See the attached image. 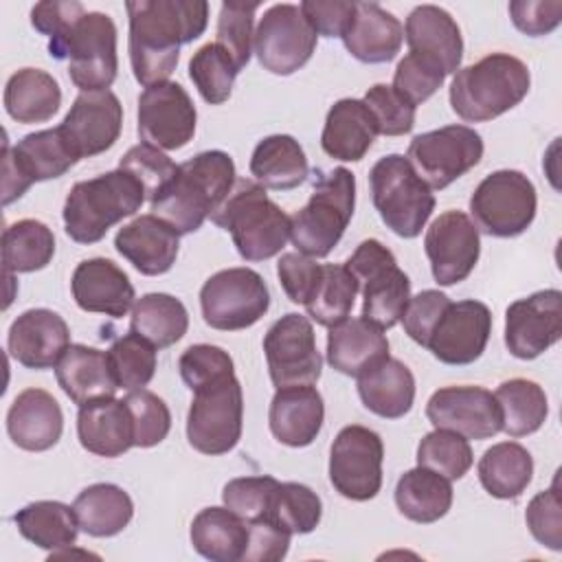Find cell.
<instances>
[{
  "instance_id": "obj_1",
  "label": "cell",
  "mask_w": 562,
  "mask_h": 562,
  "mask_svg": "<svg viewBox=\"0 0 562 562\" xmlns=\"http://www.w3.org/2000/svg\"><path fill=\"white\" fill-rule=\"evenodd\" d=\"M125 11L132 72L145 88L169 81L180 46L198 40L209 20L204 0H132L125 2Z\"/></svg>"
},
{
  "instance_id": "obj_2",
  "label": "cell",
  "mask_w": 562,
  "mask_h": 562,
  "mask_svg": "<svg viewBox=\"0 0 562 562\" xmlns=\"http://www.w3.org/2000/svg\"><path fill=\"white\" fill-rule=\"evenodd\" d=\"M235 162L222 149L200 151L178 165L169 184L151 200V213L178 235L195 233L235 187Z\"/></svg>"
},
{
  "instance_id": "obj_3",
  "label": "cell",
  "mask_w": 562,
  "mask_h": 562,
  "mask_svg": "<svg viewBox=\"0 0 562 562\" xmlns=\"http://www.w3.org/2000/svg\"><path fill=\"white\" fill-rule=\"evenodd\" d=\"M529 86L531 75L522 59L509 53H490L454 72L450 105L463 121L483 123L516 108Z\"/></svg>"
},
{
  "instance_id": "obj_4",
  "label": "cell",
  "mask_w": 562,
  "mask_h": 562,
  "mask_svg": "<svg viewBox=\"0 0 562 562\" xmlns=\"http://www.w3.org/2000/svg\"><path fill=\"white\" fill-rule=\"evenodd\" d=\"M211 222L231 233L237 252L246 261L279 255L292 231L290 215L252 180H237L228 198L211 213Z\"/></svg>"
},
{
  "instance_id": "obj_5",
  "label": "cell",
  "mask_w": 562,
  "mask_h": 562,
  "mask_svg": "<svg viewBox=\"0 0 562 562\" xmlns=\"http://www.w3.org/2000/svg\"><path fill=\"white\" fill-rule=\"evenodd\" d=\"M143 184L125 169L105 171L72 184L64 202L66 235L77 244H94L123 217L134 215L145 202Z\"/></svg>"
},
{
  "instance_id": "obj_6",
  "label": "cell",
  "mask_w": 562,
  "mask_h": 562,
  "mask_svg": "<svg viewBox=\"0 0 562 562\" xmlns=\"http://www.w3.org/2000/svg\"><path fill=\"white\" fill-rule=\"evenodd\" d=\"M356 204V178L347 167L323 173L303 209L290 222V239L307 257H327L340 241Z\"/></svg>"
},
{
  "instance_id": "obj_7",
  "label": "cell",
  "mask_w": 562,
  "mask_h": 562,
  "mask_svg": "<svg viewBox=\"0 0 562 562\" xmlns=\"http://www.w3.org/2000/svg\"><path fill=\"white\" fill-rule=\"evenodd\" d=\"M48 53L68 61L70 81L81 92L108 90L116 79V26L108 13L86 11L64 35L48 40Z\"/></svg>"
},
{
  "instance_id": "obj_8",
  "label": "cell",
  "mask_w": 562,
  "mask_h": 562,
  "mask_svg": "<svg viewBox=\"0 0 562 562\" xmlns=\"http://www.w3.org/2000/svg\"><path fill=\"white\" fill-rule=\"evenodd\" d=\"M369 184L373 206L386 228L404 239L417 237L435 211V195L406 156H382L369 171Z\"/></svg>"
},
{
  "instance_id": "obj_9",
  "label": "cell",
  "mask_w": 562,
  "mask_h": 562,
  "mask_svg": "<svg viewBox=\"0 0 562 562\" xmlns=\"http://www.w3.org/2000/svg\"><path fill=\"white\" fill-rule=\"evenodd\" d=\"M362 292V318L391 329L404 316L411 299V279L397 266L395 255L378 239H364L345 261Z\"/></svg>"
},
{
  "instance_id": "obj_10",
  "label": "cell",
  "mask_w": 562,
  "mask_h": 562,
  "mask_svg": "<svg viewBox=\"0 0 562 562\" xmlns=\"http://www.w3.org/2000/svg\"><path fill=\"white\" fill-rule=\"evenodd\" d=\"M244 395L235 373L193 391L187 415V439L202 454H224L241 439Z\"/></svg>"
},
{
  "instance_id": "obj_11",
  "label": "cell",
  "mask_w": 562,
  "mask_h": 562,
  "mask_svg": "<svg viewBox=\"0 0 562 562\" xmlns=\"http://www.w3.org/2000/svg\"><path fill=\"white\" fill-rule=\"evenodd\" d=\"M538 195L533 182L516 169H498L485 176L470 198L476 228L492 237H516L536 217Z\"/></svg>"
},
{
  "instance_id": "obj_12",
  "label": "cell",
  "mask_w": 562,
  "mask_h": 562,
  "mask_svg": "<svg viewBox=\"0 0 562 562\" xmlns=\"http://www.w3.org/2000/svg\"><path fill=\"white\" fill-rule=\"evenodd\" d=\"M200 307L209 327L237 331L255 325L268 312L270 292L252 268H226L204 281Z\"/></svg>"
},
{
  "instance_id": "obj_13",
  "label": "cell",
  "mask_w": 562,
  "mask_h": 562,
  "mask_svg": "<svg viewBox=\"0 0 562 562\" xmlns=\"http://www.w3.org/2000/svg\"><path fill=\"white\" fill-rule=\"evenodd\" d=\"M483 158V138L468 125H446L417 134L406 160L430 189H446Z\"/></svg>"
},
{
  "instance_id": "obj_14",
  "label": "cell",
  "mask_w": 562,
  "mask_h": 562,
  "mask_svg": "<svg viewBox=\"0 0 562 562\" xmlns=\"http://www.w3.org/2000/svg\"><path fill=\"white\" fill-rule=\"evenodd\" d=\"M77 154L66 143L59 127L26 134L15 147L4 143L2 154V204L22 198L33 182L64 176L77 165Z\"/></svg>"
},
{
  "instance_id": "obj_15",
  "label": "cell",
  "mask_w": 562,
  "mask_h": 562,
  "mask_svg": "<svg viewBox=\"0 0 562 562\" xmlns=\"http://www.w3.org/2000/svg\"><path fill=\"white\" fill-rule=\"evenodd\" d=\"M384 443L367 426H345L329 450V481L349 501H369L382 487Z\"/></svg>"
},
{
  "instance_id": "obj_16",
  "label": "cell",
  "mask_w": 562,
  "mask_h": 562,
  "mask_svg": "<svg viewBox=\"0 0 562 562\" xmlns=\"http://www.w3.org/2000/svg\"><path fill=\"white\" fill-rule=\"evenodd\" d=\"M316 33L296 4H272L263 11L252 48L259 64L272 75H292L316 50Z\"/></svg>"
},
{
  "instance_id": "obj_17",
  "label": "cell",
  "mask_w": 562,
  "mask_h": 562,
  "mask_svg": "<svg viewBox=\"0 0 562 562\" xmlns=\"http://www.w3.org/2000/svg\"><path fill=\"white\" fill-rule=\"evenodd\" d=\"M263 353L277 389L314 384L321 378L323 358L316 349L312 321L303 314L288 312L274 321L263 336Z\"/></svg>"
},
{
  "instance_id": "obj_18",
  "label": "cell",
  "mask_w": 562,
  "mask_h": 562,
  "mask_svg": "<svg viewBox=\"0 0 562 562\" xmlns=\"http://www.w3.org/2000/svg\"><path fill=\"white\" fill-rule=\"evenodd\" d=\"M195 105L176 81L154 83L138 97V136L158 149L184 147L195 134Z\"/></svg>"
},
{
  "instance_id": "obj_19",
  "label": "cell",
  "mask_w": 562,
  "mask_h": 562,
  "mask_svg": "<svg viewBox=\"0 0 562 562\" xmlns=\"http://www.w3.org/2000/svg\"><path fill=\"white\" fill-rule=\"evenodd\" d=\"M562 336V292L555 288L514 301L505 312V345L512 356L533 360Z\"/></svg>"
},
{
  "instance_id": "obj_20",
  "label": "cell",
  "mask_w": 562,
  "mask_h": 562,
  "mask_svg": "<svg viewBox=\"0 0 562 562\" xmlns=\"http://www.w3.org/2000/svg\"><path fill=\"white\" fill-rule=\"evenodd\" d=\"M426 417L435 428L452 430L465 439H490L503 428L501 406L483 386H443L426 404Z\"/></svg>"
},
{
  "instance_id": "obj_21",
  "label": "cell",
  "mask_w": 562,
  "mask_h": 562,
  "mask_svg": "<svg viewBox=\"0 0 562 562\" xmlns=\"http://www.w3.org/2000/svg\"><path fill=\"white\" fill-rule=\"evenodd\" d=\"M424 250L439 285L461 283L481 255L479 228L463 211H446L428 226Z\"/></svg>"
},
{
  "instance_id": "obj_22",
  "label": "cell",
  "mask_w": 562,
  "mask_h": 562,
  "mask_svg": "<svg viewBox=\"0 0 562 562\" xmlns=\"http://www.w3.org/2000/svg\"><path fill=\"white\" fill-rule=\"evenodd\" d=\"M57 127L79 160L90 158L108 151L119 140L123 105L112 90L79 92Z\"/></svg>"
},
{
  "instance_id": "obj_23",
  "label": "cell",
  "mask_w": 562,
  "mask_h": 562,
  "mask_svg": "<svg viewBox=\"0 0 562 562\" xmlns=\"http://www.w3.org/2000/svg\"><path fill=\"white\" fill-rule=\"evenodd\" d=\"M490 331L492 312L485 303L474 299L457 301L437 321L426 349L443 364H472L485 351Z\"/></svg>"
},
{
  "instance_id": "obj_24",
  "label": "cell",
  "mask_w": 562,
  "mask_h": 562,
  "mask_svg": "<svg viewBox=\"0 0 562 562\" xmlns=\"http://www.w3.org/2000/svg\"><path fill=\"white\" fill-rule=\"evenodd\" d=\"M7 347L13 360L26 369L57 367L70 347V329L66 321L46 307L22 312L9 327Z\"/></svg>"
},
{
  "instance_id": "obj_25",
  "label": "cell",
  "mask_w": 562,
  "mask_h": 562,
  "mask_svg": "<svg viewBox=\"0 0 562 562\" xmlns=\"http://www.w3.org/2000/svg\"><path fill=\"white\" fill-rule=\"evenodd\" d=\"M70 290L75 303L83 312L121 318L134 307V285L130 277L105 257H92L77 263Z\"/></svg>"
},
{
  "instance_id": "obj_26",
  "label": "cell",
  "mask_w": 562,
  "mask_h": 562,
  "mask_svg": "<svg viewBox=\"0 0 562 562\" xmlns=\"http://www.w3.org/2000/svg\"><path fill=\"white\" fill-rule=\"evenodd\" d=\"M114 248L140 274L158 277L171 270L180 248V235L154 213L138 215L114 237Z\"/></svg>"
},
{
  "instance_id": "obj_27",
  "label": "cell",
  "mask_w": 562,
  "mask_h": 562,
  "mask_svg": "<svg viewBox=\"0 0 562 562\" xmlns=\"http://www.w3.org/2000/svg\"><path fill=\"white\" fill-rule=\"evenodd\" d=\"M323 419V395L312 384H292L277 389L268 411L270 432L277 441L290 448L310 446L318 437Z\"/></svg>"
},
{
  "instance_id": "obj_28",
  "label": "cell",
  "mask_w": 562,
  "mask_h": 562,
  "mask_svg": "<svg viewBox=\"0 0 562 562\" xmlns=\"http://www.w3.org/2000/svg\"><path fill=\"white\" fill-rule=\"evenodd\" d=\"M64 430V415L57 400L44 389H24L9 406L7 432L11 441L29 452L53 448Z\"/></svg>"
},
{
  "instance_id": "obj_29",
  "label": "cell",
  "mask_w": 562,
  "mask_h": 562,
  "mask_svg": "<svg viewBox=\"0 0 562 562\" xmlns=\"http://www.w3.org/2000/svg\"><path fill=\"white\" fill-rule=\"evenodd\" d=\"M404 42L402 22L382 9L378 2H356L349 26L342 33V44L364 64L391 61Z\"/></svg>"
},
{
  "instance_id": "obj_30",
  "label": "cell",
  "mask_w": 562,
  "mask_h": 562,
  "mask_svg": "<svg viewBox=\"0 0 562 562\" xmlns=\"http://www.w3.org/2000/svg\"><path fill=\"white\" fill-rule=\"evenodd\" d=\"M406 44L413 53L435 59L446 75L457 72L463 57V37L454 18L437 4L415 7L404 26Z\"/></svg>"
},
{
  "instance_id": "obj_31",
  "label": "cell",
  "mask_w": 562,
  "mask_h": 562,
  "mask_svg": "<svg viewBox=\"0 0 562 562\" xmlns=\"http://www.w3.org/2000/svg\"><path fill=\"white\" fill-rule=\"evenodd\" d=\"M79 443L99 457H121L134 446V424L125 400L103 397L79 406Z\"/></svg>"
},
{
  "instance_id": "obj_32",
  "label": "cell",
  "mask_w": 562,
  "mask_h": 562,
  "mask_svg": "<svg viewBox=\"0 0 562 562\" xmlns=\"http://www.w3.org/2000/svg\"><path fill=\"white\" fill-rule=\"evenodd\" d=\"M389 356V340L382 327L367 318H345L329 327L327 362L351 378H358Z\"/></svg>"
},
{
  "instance_id": "obj_33",
  "label": "cell",
  "mask_w": 562,
  "mask_h": 562,
  "mask_svg": "<svg viewBox=\"0 0 562 562\" xmlns=\"http://www.w3.org/2000/svg\"><path fill=\"white\" fill-rule=\"evenodd\" d=\"M55 375L61 391L79 406L114 397L119 389L108 351L88 345H70L57 362Z\"/></svg>"
},
{
  "instance_id": "obj_34",
  "label": "cell",
  "mask_w": 562,
  "mask_h": 562,
  "mask_svg": "<svg viewBox=\"0 0 562 562\" xmlns=\"http://www.w3.org/2000/svg\"><path fill=\"white\" fill-rule=\"evenodd\" d=\"M378 136V125L362 99H338L327 116L321 145L327 156L345 162L362 160Z\"/></svg>"
},
{
  "instance_id": "obj_35",
  "label": "cell",
  "mask_w": 562,
  "mask_h": 562,
  "mask_svg": "<svg viewBox=\"0 0 562 562\" xmlns=\"http://www.w3.org/2000/svg\"><path fill=\"white\" fill-rule=\"evenodd\" d=\"M358 395L371 413L400 419L413 408L415 378L402 360L386 356L358 375Z\"/></svg>"
},
{
  "instance_id": "obj_36",
  "label": "cell",
  "mask_w": 562,
  "mask_h": 562,
  "mask_svg": "<svg viewBox=\"0 0 562 562\" xmlns=\"http://www.w3.org/2000/svg\"><path fill=\"white\" fill-rule=\"evenodd\" d=\"M193 549L211 562L244 560L248 547V525L235 512L224 507H204L191 522Z\"/></svg>"
},
{
  "instance_id": "obj_37",
  "label": "cell",
  "mask_w": 562,
  "mask_h": 562,
  "mask_svg": "<svg viewBox=\"0 0 562 562\" xmlns=\"http://www.w3.org/2000/svg\"><path fill=\"white\" fill-rule=\"evenodd\" d=\"M250 173L263 189L288 191L305 182L310 165L296 138L290 134H272L261 138L252 149Z\"/></svg>"
},
{
  "instance_id": "obj_38",
  "label": "cell",
  "mask_w": 562,
  "mask_h": 562,
  "mask_svg": "<svg viewBox=\"0 0 562 562\" xmlns=\"http://www.w3.org/2000/svg\"><path fill=\"white\" fill-rule=\"evenodd\" d=\"M59 105V83L46 70L20 68L4 86V110L18 123H44L57 114Z\"/></svg>"
},
{
  "instance_id": "obj_39",
  "label": "cell",
  "mask_w": 562,
  "mask_h": 562,
  "mask_svg": "<svg viewBox=\"0 0 562 562\" xmlns=\"http://www.w3.org/2000/svg\"><path fill=\"white\" fill-rule=\"evenodd\" d=\"M395 505L404 518L430 525L443 518L452 505L450 479L417 465L400 476L395 485Z\"/></svg>"
},
{
  "instance_id": "obj_40",
  "label": "cell",
  "mask_w": 562,
  "mask_h": 562,
  "mask_svg": "<svg viewBox=\"0 0 562 562\" xmlns=\"http://www.w3.org/2000/svg\"><path fill=\"white\" fill-rule=\"evenodd\" d=\"M72 509L81 531L92 538H110L121 533L134 516L130 494L114 483L88 485L75 498Z\"/></svg>"
},
{
  "instance_id": "obj_41",
  "label": "cell",
  "mask_w": 562,
  "mask_h": 562,
  "mask_svg": "<svg viewBox=\"0 0 562 562\" xmlns=\"http://www.w3.org/2000/svg\"><path fill=\"white\" fill-rule=\"evenodd\" d=\"M13 522L29 542L50 551V555L72 549L81 529L75 509L59 501L29 503L13 516Z\"/></svg>"
},
{
  "instance_id": "obj_42",
  "label": "cell",
  "mask_w": 562,
  "mask_h": 562,
  "mask_svg": "<svg viewBox=\"0 0 562 562\" xmlns=\"http://www.w3.org/2000/svg\"><path fill=\"white\" fill-rule=\"evenodd\" d=\"M476 472L490 496L516 498L531 483L533 459L525 446L516 441H501L483 452Z\"/></svg>"
},
{
  "instance_id": "obj_43",
  "label": "cell",
  "mask_w": 562,
  "mask_h": 562,
  "mask_svg": "<svg viewBox=\"0 0 562 562\" xmlns=\"http://www.w3.org/2000/svg\"><path fill=\"white\" fill-rule=\"evenodd\" d=\"M189 327V314L180 299L165 292H149L132 307L130 331L147 338L156 349L178 342Z\"/></svg>"
},
{
  "instance_id": "obj_44",
  "label": "cell",
  "mask_w": 562,
  "mask_h": 562,
  "mask_svg": "<svg viewBox=\"0 0 562 562\" xmlns=\"http://www.w3.org/2000/svg\"><path fill=\"white\" fill-rule=\"evenodd\" d=\"M494 397L503 415L501 430H505L509 437H525L536 432L549 415L544 389L527 378H512L501 382Z\"/></svg>"
},
{
  "instance_id": "obj_45",
  "label": "cell",
  "mask_w": 562,
  "mask_h": 562,
  "mask_svg": "<svg viewBox=\"0 0 562 562\" xmlns=\"http://www.w3.org/2000/svg\"><path fill=\"white\" fill-rule=\"evenodd\" d=\"M53 255L55 235L40 220H18L2 233V268L7 274L42 270Z\"/></svg>"
},
{
  "instance_id": "obj_46",
  "label": "cell",
  "mask_w": 562,
  "mask_h": 562,
  "mask_svg": "<svg viewBox=\"0 0 562 562\" xmlns=\"http://www.w3.org/2000/svg\"><path fill=\"white\" fill-rule=\"evenodd\" d=\"M356 294L358 281L345 263H323L321 279L305 303L307 316L318 325L334 327L349 316Z\"/></svg>"
},
{
  "instance_id": "obj_47",
  "label": "cell",
  "mask_w": 562,
  "mask_h": 562,
  "mask_svg": "<svg viewBox=\"0 0 562 562\" xmlns=\"http://www.w3.org/2000/svg\"><path fill=\"white\" fill-rule=\"evenodd\" d=\"M237 72L239 70L233 59L215 42L200 46L189 61V77L195 83L200 97L211 105L228 101Z\"/></svg>"
},
{
  "instance_id": "obj_48",
  "label": "cell",
  "mask_w": 562,
  "mask_h": 562,
  "mask_svg": "<svg viewBox=\"0 0 562 562\" xmlns=\"http://www.w3.org/2000/svg\"><path fill=\"white\" fill-rule=\"evenodd\" d=\"M108 358L119 389L127 393L145 389L156 373V347L134 331L116 338L108 349Z\"/></svg>"
},
{
  "instance_id": "obj_49",
  "label": "cell",
  "mask_w": 562,
  "mask_h": 562,
  "mask_svg": "<svg viewBox=\"0 0 562 562\" xmlns=\"http://www.w3.org/2000/svg\"><path fill=\"white\" fill-rule=\"evenodd\" d=\"M472 448L465 437L435 428L432 432L424 435L417 446V465H424L441 476L454 481L461 479L472 468Z\"/></svg>"
},
{
  "instance_id": "obj_50",
  "label": "cell",
  "mask_w": 562,
  "mask_h": 562,
  "mask_svg": "<svg viewBox=\"0 0 562 562\" xmlns=\"http://www.w3.org/2000/svg\"><path fill=\"white\" fill-rule=\"evenodd\" d=\"M323 516V503L318 494L303 483H279L270 520L290 533H310L318 527Z\"/></svg>"
},
{
  "instance_id": "obj_51",
  "label": "cell",
  "mask_w": 562,
  "mask_h": 562,
  "mask_svg": "<svg viewBox=\"0 0 562 562\" xmlns=\"http://www.w3.org/2000/svg\"><path fill=\"white\" fill-rule=\"evenodd\" d=\"M259 2H222L217 18V40L215 44L226 50L237 70H241L252 53L255 42V11Z\"/></svg>"
},
{
  "instance_id": "obj_52",
  "label": "cell",
  "mask_w": 562,
  "mask_h": 562,
  "mask_svg": "<svg viewBox=\"0 0 562 562\" xmlns=\"http://www.w3.org/2000/svg\"><path fill=\"white\" fill-rule=\"evenodd\" d=\"M279 481L274 476H239L224 485L222 501L241 520L270 518Z\"/></svg>"
},
{
  "instance_id": "obj_53",
  "label": "cell",
  "mask_w": 562,
  "mask_h": 562,
  "mask_svg": "<svg viewBox=\"0 0 562 562\" xmlns=\"http://www.w3.org/2000/svg\"><path fill=\"white\" fill-rule=\"evenodd\" d=\"M123 400L130 408L132 424H134V446L138 448L158 446L169 435V428H171V413L165 400L147 389L130 391Z\"/></svg>"
},
{
  "instance_id": "obj_54",
  "label": "cell",
  "mask_w": 562,
  "mask_h": 562,
  "mask_svg": "<svg viewBox=\"0 0 562 562\" xmlns=\"http://www.w3.org/2000/svg\"><path fill=\"white\" fill-rule=\"evenodd\" d=\"M446 77V70L435 59L411 50L400 59L391 88L408 103L419 105L441 88Z\"/></svg>"
},
{
  "instance_id": "obj_55",
  "label": "cell",
  "mask_w": 562,
  "mask_h": 562,
  "mask_svg": "<svg viewBox=\"0 0 562 562\" xmlns=\"http://www.w3.org/2000/svg\"><path fill=\"white\" fill-rule=\"evenodd\" d=\"M119 169L130 171L143 184L145 195L151 202L176 176L178 165L162 149L149 143H138L123 154V158L119 160Z\"/></svg>"
},
{
  "instance_id": "obj_56",
  "label": "cell",
  "mask_w": 562,
  "mask_h": 562,
  "mask_svg": "<svg viewBox=\"0 0 562 562\" xmlns=\"http://www.w3.org/2000/svg\"><path fill=\"white\" fill-rule=\"evenodd\" d=\"M364 105L371 110L378 134L402 136L408 134L415 125V105L408 103L386 83H375L364 92Z\"/></svg>"
},
{
  "instance_id": "obj_57",
  "label": "cell",
  "mask_w": 562,
  "mask_h": 562,
  "mask_svg": "<svg viewBox=\"0 0 562 562\" xmlns=\"http://www.w3.org/2000/svg\"><path fill=\"white\" fill-rule=\"evenodd\" d=\"M527 527L531 536L547 549L560 551L562 549V501H560V487L558 476L553 479L551 487L544 492H538L525 512Z\"/></svg>"
},
{
  "instance_id": "obj_58",
  "label": "cell",
  "mask_w": 562,
  "mask_h": 562,
  "mask_svg": "<svg viewBox=\"0 0 562 562\" xmlns=\"http://www.w3.org/2000/svg\"><path fill=\"white\" fill-rule=\"evenodd\" d=\"M178 369H180L182 382L191 391H195L198 386L209 384L222 375L235 373L233 358L228 356V351H224L217 345H206V342L187 347L178 360Z\"/></svg>"
},
{
  "instance_id": "obj_59",
  "label": "cell",
  "mask_w": 562,
  "mask_h": 562,
  "mask_svg": "<svg viewBox=\"0 0 562 562\" xmlns=\"http://www.w3.org/2000/svg\"><path fill=\"white\" fill-rule=\"evenodd\" d=\"M450 303L452 301L439 290H422L419 294L411 296L402 316V325L408 338L426 347L437 321L441 318Z\"/></svg>"
},
{
  "instance_id": "obj_60",
  "label": "cell",
  "mask_w": 562,
  "mask_h": 562,
  "mask_svg": "<svg viewBox=\"0 0 562 562\" xmlns=\"http://www.w3.org/2000/svg\"><path fill=\"white\" fill-rule=\"evenodd\" d=\"M323 263H316L314 257L303 252H285L277 263V274L283 285V292L292 303L305 305L312 296L318 279H321Z\"/></svg>"
},
{
  "instance_id": "obj_61",
  "label": "cell",
  "mask_w": 562,
  "mask_h": 562,
  "mask_svg": "<svg viewBox=\"0 0 562 562\" xmlns=\"http://www.w3.org/2000/svg\"><path fill=\"white\" fill-rule=\"evenodd\" d=\"M509 15L518 31L529 37H540L558 29L562 20L560 0H514L509 2Z\"/></svg>"
},
{
  "instance_id": "obj_62",
  "label": "cell",
  "mask_w": 562,
  "mask_h": 562,
  "mask_svg": "<svg viewBox=\"0 0 562 562\" xmlns=\"http://www.w3.org/2000/svg\"><path fill=\"white\" fill-rule=\"evenodd\" d=\"M248 525V547L244 553L246 562H279L290 549V531L279 527L274 520L263 518Z\"/></svg>"
},
{
  "instance_id": "obj_63",
  "label": "cell",
  "mask_w": 562,
  "mask_h": 562,
  "mask_svg": "<svg viewBox=\"0 0 562 562\" xmlns=\"http://www.w3.org/2000/svg\"><path fill=\"white\" fill-rule=\"evenodd\" d=\"M299 7L314 33L325 37H342L356 11V2L347 0H303Z\"/></svg>"
},
{
  "instance_id": "obj_64",
  "label": "cell",
  "mask_w": 562,
  "mask_h": 562,
  "mask_svg": "<svg viewBox=\"0 0 562 562\" xmlns=\"http://www.w3.org/2000/svg\"><path fill=\"white\" fill-rule=\"evenodd\" d=\"M83 13L86 9L77 0H46L31 9V24L42 35H48V40H55L64 35Z\"/></svg>"
}]
</instances>
